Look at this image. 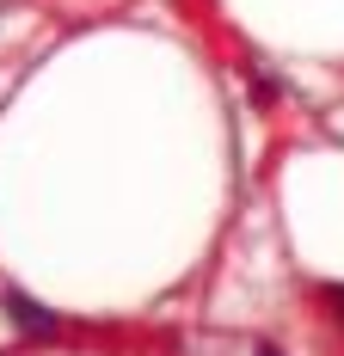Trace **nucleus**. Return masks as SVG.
Instances as JSON below:
<instances>
[{
  "mask_svg": "<svg viewBox=\"0 0 344 356\" xmlns=\"http://www.w3.org/2000/svg\"><path fill=\"white\" fill-rule=\"evenodd\" d=\"M0 307H6V320L19 325V332H49V325H56V314H49V307H37L31 295H19V289H6V295H0Z\"/></svg>",
  "mask_w": 344,
  "mask_h": 356,
  "instance_id": "nucleus-1",
  "label": "nucleus"
},
{
  "mask_svg": "<svg viewBox=\"0 0 344 356\" xmlns=\"http://www.w3.org/2000/svg\"><path fill=\"white\" fill-rule=\"evenodd\" d=\"M252 356H283V350H276V344H258V350H252Z\"/></svg>",
  "mask_w": 344,
  "mask_h": 356,
  "instance_id": "nucleus-2",
  "label": "nucleus"
}]
</instances>
